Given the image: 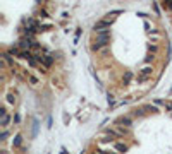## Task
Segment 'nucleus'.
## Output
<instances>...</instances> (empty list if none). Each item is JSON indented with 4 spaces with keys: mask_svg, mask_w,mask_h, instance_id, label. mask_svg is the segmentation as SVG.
<instances>
[{
    "mask_svg": "<svg viewBox=\"0 0 172 154\" xmlns=\"http://www.w3.org/2000/svg\"><path fill=\"white\" fill-rule=\"evenodd\" d=\"M139 72V76H151V72H153V67H150V65H144V67H141V69L138 70Z\"/></svg>",
    "mask_w": 172,
    "mask_h": 154,
    "instance_id": "20e7f679",
    "label": "nucleus"
},
{
    "mask_svg": "<svg viewBox=\"0 0 172 154\" xmlns=\"http://www.w3.org/2000/svg\"><path fill=\"white\" fill-rule=\"evenodd\" d=\"M2 154H9V153H7V151H2Z\"/></svg>",
    "mask_w": 172,
    "mask_h": 154,
    "instance_id": "393cba45",
    "label": "nucleus"
},
{
    "mask_svg": "<svg viewBox=\"0 0 172 154\" xmlns=\"http://www.w3.org/2000/svg\"><path fill=\"white\" fill-rule=\"evenodd\" d=\"M7 111H5V108H0V117H5Z\"/></svg>",
    "mask_w": 172,
    "mask_h": 154,
    "instance_id": "412c9836",
    "label": "nucleus"
},
{
    "mask_svg": "<svg viewBox=\"0 0 172 154\" xmlns=\"http://www.w3.org/2000/svg\"><path fill=\"white\" fill-rule=\"evenodd\" d=\"M117 123H122L126 127H133V120H131V117H121L117 120Z\"/></svg>",
    "mask_w": 172,
    "mask_h": 154,
    "instance_id": "39448f33",
    "label": "nucleus"
},
{
    "mask_svg": "<svg viewBox=\"0 0 172 154\" xmlns=\"http://www.w3.org/2000/svg\"><path fill=\"white\" fill-rule=\"evenodd\" d=\"M7 137H9V132H7V130H4V132H2V135H0V140H5Z\"/></svg>",
    "mask_w": 172,
    "mask_h": 154,
    "instance_id": "f3484780",
    "label": "nucleus"
},
{
    "mask_svg": "<svg viewBox=\"0 0 172 154\" xmlns=\"http://www.w3.org/2000/svg\"><path fill=\"white\" fill-rule=\"evenodd\" d=\"M110 24H112V21H109V19H100L93 24V29H95V33H102V31L110 29Z\"/></svg>",
    "mask_w": 172,
    "mask_h": 154,
    "instance_id": "f03ea898",
    "label": "nucleus"
},
{
    "mask_svg": "<svg viewBox=\"0 0 172 154\" xmlns=\"http://www.w3.org/2000/svg\"><path fill=\"white\" fill-rule=\"evenodd\" d=\"M7 53H9V55H21V48L19 46H10Z\"/></svg>",
    "mask_w": 172,
    "mask_h": 154,
    "instance_id": "1a4fd4ad",
    "label": "nucleus"
},
{
    "mask_svg": "<svg viewBox=\"0 0 172 154\" xmlns=\"http://www.w3.org/2000/svg\"><path fill=\"white\" fill-rule=\"evenodd\" d=\"M9 122H10V117H9V115L2 117V127H4V128H5L7 125H9Z\"/></svg>",
    "mask_w": 172,
    "mask_h": 154,
    "instance_id": "4468645a",
    "label": "nucleus"
},
{
    "mask_svg": "<svg viewBox=\"0 0 172 154\" xmlns=\"http://www.w3.org/2000/svg\"><path fill=\"white\" fill-rule=\"evenodd\" d=\"M131 79H133V72H129V70H127V72L124 74V77H122V82H124V84H129Z\"/></svg>",
    "mask_w": 172,
    "mask_h": 154,
    "instance_id": "9d476101",
    "label": "nucleus"
},
{
    "mask_svg": "<svg viewBox=\"0 0 172 154\" xmlns=\"http://www.w3.org/2000/svg\"><path fill=\"white\" fill-rule=\"evenodd\" d=\"M4 60H5V62H9V63H10V65H14L12 58H10V55H9V53H4Z\"/></svg>",
    "mask_w": 172,
    "mask_h": 154,
    "instance_id": "dca6fc26",
    "label": "nucleus"
},
{
    "mask_svg": "<svg viewBox=\"0 0 172 154\" xmlns=\"http://www.w3.org/2000/svg\"><path fill=\"white\" fill-rule=\"evenodd\" d=\"M165 110H167V111H171V110H172V101H171V103H165Z\"/></svg>",
    "mask_w": 172,
    "mask_h": 154,
    "instance_id": "6ab92c4d",
    "label": "nucleus"
},
{
    "mask_svg": "<svg viewBox=\"0 0 172 154\" xmlns=\"http://www.w3.org/2000/svg\"><path fill=\"white\" fill-rule=\"evenodd\" d=\"M33 43H34V41L31 40V38H22L17 46L21 48V51H28L29 48H33Z\"/></svg>",
    "mask_w": 172,
    "mask_h": 154,
    "instance_id": "7ed1b4c3",
    "label": "nucleus"
},
{
    "mask_svg": "<svg viewBox=\"0 0 172 154\" xmlns=\"http://www.w3.org/2000/svg\"><path fill=\"white\" fill-rule=\"evenodd\" d=\"M109 41H110V29L102 31V33H96V41H95V45L91 46V50H93V51H98V50H102L103 46H107Z\"/></svg>",
    "mask_w": 172,
    "mask_h": 154,
    "instance_id": "f257e3e1",
    "label": "nucleus"
},
{
    "mask_svg": "<svg viewBox=\"0 0 172 154\" xmlns=\"http://www.w3.org/2000/svg\"><path fill=\"white\" fill-rule=\"evenodd\" d=\"M29 65H31V67H34V65H36V60H34V58H31V60H29Z\"/></svg>",
    "mask_w": 172,
    "mask_h": 154,
    "instance_id": "5701e85b",
    "label": "nucleus"
},
{
    "mask_svg": "<svg viewBox=\"0 0 172 154\" xmlns=\"http://www.w3.org/2000/svg\"><path fill=\"white\" fill-rule=\"evenodd\" d=\"M109 154H110V153H109ZM112 154H114V153H112Z\"/></svg>",
    "mask_w": 172,
    "mask_h": 154,
    "instance_id": "a878e982",
    "label": "nucleus"
},
{
    "mask_svg": "<svg viewBox=\"0 0 172 154\" xmlns=\"http://www.w3.org/2000/svg\"><path fill=\"white\" fill-rule=\"evenodd\" d=\"M28 81H29V84L31 86H38V82H40V81H38L34 76H31V74H28Z\"/></svg>",
    "mask_w": 172,
    "mask_h": 154,
    "instance_id": "ddd939ff",
    "label": "nucleus"
},
{
    "mask_svg": "<svg viewBox=\"0 0 172 154\" xmlns=\"http://www.w3.org/2000/svg\"><path fill=\"white\" fill-rule=\"evenodd\" d=\"M21 144H22V135L21 133H16L12 139V146L14 147H21Z\"/></svg>",
    "mask_w": 172,
    "mask_h": 154,
    "instance_id": "0eeeda50",
    "label": "nucleus"
},
{
    "mask_svg": "<svg viewBox=\"0 0 172 154\" xmlns=\"http://www.w3.org/2000/svg\"><path fill=\"white\" fill-rule=\"evenodd\" d=\"M134 115H136V117H143V110H136Z\"/></svg>",
    "mask_w": 172,
    "mask_h": 154,
    "instance_id": "aec40b11",
    "label": "nucleus"
},
{
    "mask_svg": "<svg viewBox=\"0 0 172 154\" xmlns=\"http://www.w3.org/2000/svg\"><path fill=\"white\" fill-rule=\"evenodd\" d=\"M109 105H114V96L112 94H109Z\"/></svg>",
    "mask_w": 172,
    "mask_h": 154,
    "instance_id": "4be33fe9",
    "label": "nucleus"
},
{
    "mask_svg": "<svg viewBox=\"0 0 172 154\" xmlns=\"http://www.w3.org/2000/svg\"><path fill=\"white\" fill-rule=\"evenodd\" d=\"M14 122H16V123H21V115H19V113H16V115H14Z\"/></svg>",
    "mask_w": 172,
    "mask_h": 154,
    "instance_id": "a211bd4d",
    "label": "nucleus"
},
{
    "mask_svg": "<svg viewBox=\"0 0 172 154\" xmlns=\"http://www.w3.org/2000/svg\"><path fill=\"white\" fill-rule=\"evenodd\" d=\"M93 154H103L102 151H96V153H93Z\"/></svg>",
    "mask_w": 172,
    "mask_h": 154,
    "instance_id": "b1692460",
    "label": "nucleus"
},
{
    "mask_svg": "<svg viewBox=\"0 0 172 154\" xmlns=\"http://www.w3.org/2000/svg\"><path fill=\"white\" fill-rule=\"evenodd\" d=\"M148 81H150V77H148V76H138L136 77L138 84H143V82H148Z\"/></svg>",
    "mask_w": 172,
    "mask_h": 154,
    "instance_id": "f8f14e48",
    "label": "nucleus"
},
{
    "mask_svg": "<svg viewBox=\"0 0 172 154\" xmlns=\"http://www.w3.org/2000/svg\"><path fill=\"white\" fill-rule=\"evenodd\" d=\"M21 58H24V60H28V62H29V60H31V58H34V55L33 53H31V51H29V50H28V51H21Z\"/></svg>",
    "mask_w": 172,
    "mask_h": 154,
    "instance_id": "6e6552de",
    "label": "nucleus"
},
{
    "mask_svg": "<svg viewBox=\"0 0 172 154\" xmlns=\"http://www.w3.org/2000/svg\"><path fill=\"white\" fill-rule=\"evenodd\" d=\"M114 147H115V151H119L121 154H124L127 151V146H126L124 142H114Z\"/></svg>",
    "mask_w": 172,
    "mask_h": 154,
    "instance_id": "423d86ee",
    "label": "nucleus"
},
{
    "mask_svg": "<svg viewBox=\"0 0 172 154\" xmlns=\"http://www.w3.org/2000/svg\"><path fill=\"white\" fill-rule=\"evenodd\" d=\"M54 58H55L54 55H47V56H45V60H43L45 67H50V65H52V62H54Z\"/></svg>",
    "mask_w": 172,
    "mask_h": 154,
    "instance_id": "9b49d317",
    "label": "nucleus"
},
{
    "mask_svg": "<svg viewBox=\"0 0 172 154\" xmlns=\"http://www.w3.org/2000/svg\"><path fill=\"white\" fill-rule=\"evenodd\" d=\"M7 103H9V105H14V103H16V98H14L12 94H7Z\"/></svg>",
    "mask_w": 172,
    "mask_h": 154,
    "instance_id": "2eb2a0df",
    "label": "nucleus"
}]
</instances>
